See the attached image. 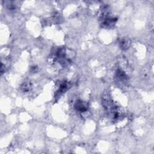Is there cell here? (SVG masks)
<instances>
[{
  "instance_id": "3",
  "label": "cell",
  "mask_w": 154,
  "mask_h": 154,
  "mask_svg": "<svg viewBox=\"0 0 154 154\" xmlns=\"http://www.w3.org/2000/svg\"><path fill=\"white\" fill-rule=\"evenodd\" d=\"M130 46V41L128 38H124L120 42V47L123 50H126Z\"/></svg>"
},
{
  "instance_id": "4",
  "label": "cell",
  "mask_w": 154,
  "mask_h": 154,
  "mask_svg": "<svg viewBox=\"0 0 154 154\" xmlns=\"http://www.w3.org/2000/svg\"><path fill=\"white\" fill-rule=\"evenodd\" d=\"M117 77L120 81H125L126 79V75L124 72L122 71L121 70H118L116 72Z\"/></svg>"
},
{
  "instance_id": "1",
  "label": "cell",
  "mask_w": 154,
  "mask_h": 154,
  "mask_svg": "<svg viewBox=\"0 0 154 154\" xmlns=\"http://www.w3.org/2000/svg\"><path fill=\"white\" fill-rule=\"evenodd\" d=\"M56 57L59 63L62 65H68L71 62L70 58H67V50L65 48H59L56 53Z\"/></svg>"
},
{
  "instance_id": "2",
  "label": "cell",
  "mask_w": 154,
  "mask_h": 154,
  "mask_svg": "<svg viewBox=\"0 0 154 154\" xmlns=\"http://www.w3.org/2000/svg\"><path fill=\"white\" fill-rule=\"evenodd\" d=\"M75 109L80 112H84L87 110L88 109V104L87 103L85 102L82 101H78L75 104Z\"/></svg>"
}]
</instances>
